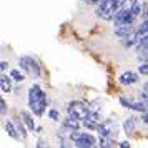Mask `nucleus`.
<instances>
[{"label": "nucleus", "mask_w": 148, "mask_h": 148, "mask_svg": "<svg viewBox=\"0 0 148 148\" xmlns=\"http://www.w3.org/2000/svg\"><path fill=\"white\" fill-rule=\"evenodd\" d=\"M47 95L42 90L40 85H32L28 88V107L35 116H43L45 108H47Z\"/></svg>", "instance_id": "f257e3e1"}, {"label": "nucleus", "mask_w": 148, "mask_h": 148, "mask_svg": "<svg viewBox=\"0 0 148 148\" xmlns=\"http://www.w3.org/2000/svg\"><path fill=\"white\" fill-rule=\"evenodd\" d=\"M121 0H100L98 7H97V15L103 20H113L115 14L120 8Z\"/></svg>", "instance_id": "f03ea898"}, {"label": "nucleus", "mask_w": 148, "mask_h": 148, "mask_svg": "<svg viewBox=\"0 0 148 148\" xmlns=\"http://www.w3.org/2000/svg\"><path fill=\"white\" fill-rule=\"evenodd\" d=\"M67 113L83 121L85 118L90 116L92 110L88 108L87 103H83V101H80V100H73V101H70V103L67 105Z\"/></svg>", "instance_id": "7ed1b4c3"}, {"label": "nucleus", "mask_w": 148, "mask_h": 148, "mask_svg": "<svg viewBox=\"0 0 148 148\" xmlns=\"http://www.w3.org/2000/svg\"><path fill=\"white\" fill-rule=\"evenodd\" d=\"M18 65H20V68L23 70V72H27V73L34 75L35 78H40L42 77V68L40 65H38V62L35 60L34 57H20L18 58Z\"/></svg>", "instance_id": "20e7f679"}, {"label": "nucleus", "mask_w": 148, "mask_h": 148, "mask_svg": "<svg viewBox=\"0 0 148 148\" xmlns=\"http://www.w3.org/2000/svg\"><path fill=\"white\" fill-rule=\"evenodd\" d=\"M136 15L132 12V10H118L113 17V25L115 27H123V25H133L136 22Z\"/></svg>", "instance_id": "39448f33"}, {"label": "nucleus", "mask_w": 148, "mask_h": 148, "mask_svg": "<svg viewBox=\"0 0 148 148\" xmlns=\"http://www.w3.org/2000/svg\"><path fill=\"white\" fill-rule=\"evenodd\" d=\"M75 143V147H78V148H92L97 145V138H95L92 133H87V132H83L80 135H78V138L73 141Z\"/></svg>", "instance_id": "423d86ee"}, {"label": "nucleus", "mask_w": 148, "mask_h": 148, "mask_svg": "<svg viewBox=\"0 0 148 148\" xmlns=\"http://www.w3.org/2000/svg\"><path fill=\"white\" fill-rule=\"evenodd\" d=\"M133 37H135V47H136L141 40H145L148 37V18H145V20L140 23V27L135 30Z\"/></svg>", "instance_id": "0eeeda50"}, {"label": "nucleus", "mask_w": 148, "mask_h": 148, "mask_svg": "<svg viewBox=\"0 0 148 148\" xmlns=\"http://www.w3.org/2000/svg\"><path fill=\"white\" fill-rule=\"evenodd\" d=\"M140 80V77L138 73H135V72H123V73L118 77V82H120V85H132V83H136V82Z\"/></svg>", "instance_id": "6e6552de"}, {"label": "nucleus", "mask_w": 148, "mask_h": 148, "mask_svg": "<svg viewBox=\"0 0 148 148\" xmlns=\"http://www.w3.org/2000/svg\"><path fill=\"white\" fill-rule=\"evenodd\" d=\"M63 130H67V132L80 130V120L75 118V116H72V115H68L67 118L63 120Z\"/></svg>", "instance_id": "1a4fd4ad"}, {"label": "nucleus", "mask_w": 148, "mask_h": 148, "mask_svg": "<svg viewBox=\"0 0 148 148\" xmlns=\"http://www.w3.org/2000/svg\"><path fill=\"white\" fill-rule=\"evenodd\" d=\"M135 30H133V25H123V27H115V35L123 40V38H128L130 35H133Z\"/></svg>", "instance_id": "9d476101"}, {"label": "nucleus", "mask_w": 148, "mask_h": 148, "mask_svg": "<svg viewBox=\"0 0 148 148\" xmlns=\"http://www.w3.org/2000/svg\"><path fill=\"white\" fill-rule=\"evenodd\" d=\"M20 118L23 120V123L27 125V130H30V132H37L35 121H34V118H32V115L28 113L27 110H22L20 112Z\"/></svg>", "instance_id": "9b49d317"}, {"label": "nucleus", "mask_w": 148, "mask_h": 148, "mask_svg": "<svg viewBox=\"0 0 148 148\" xmlns=\"http://www.w3.org/2000/svg\"><path fill=\"white\" fill-rule=\"evenodd\" d=\"M12 77H7L5 72H2L0 75V90L3 92V93H8V92H12V82H10Z\"/></svg>", "instance_id": "f8f14e48"}, {"label": "nucleus", "mask_w": 148, "mask_h": 148, "mask_svg": "<svg viewBox=\"0 0 148 148\" xmlns=\"http://www.w3.org/2000/svg\"><path fill=\"white\" fill-rule=\"evenodd\" d=\"M3 128H5V132H7L14 140H20L22 136L20 133H18V130H17V127H15L14 121H5V125H3Z\"/></svg>", "instance_id": "ddd939ff"}, {"label": "nucleus", "mask_w": 148, "mask_h": 148, "mask_svg": "<svg viewBox=\"0 0 148 148\" xmlns=\"http://www.w3.org/2000/svg\"><path fill=\"white\" fill-rule=\"evenodd\" d=\"M135 123H136V118L135 116H130L127 120L123 121V130H125V133L130 136V135H133L135 132Z\"/></svg>", "instance_id": "4468645a"}, {"label": "nucleus", "mask_w": 148, "mask_h": 148, "mask_svg": "<svg viewBox=\"0 0 148 148\" xmlns=\"http://www.w3.org/2000/svg\"><path fill=\"white\" fill-rule=\"evenodd\" d=\"M130 110H133V112H138V113H145L148 110V103L143 100H138V101H132V108Z\"/></svg>", "instance_id": "2eb2a0df"}, {"label": "nucleus", "mask_w": 148, "mask_h": 148, "mask_svg": "<svg viewBox=\"0 0 148 148\" xmlns=\"http://www.w3.org/2000/svg\"><path fill=\"white\" fill-rule=\"evenodd\" d=\"M14 123H15V127H17V130H18V133H20L22 140H25V138H27V130H25V127H27V125L23 123V120H22V118H15Z\"/></svg>", "instance_id": "dca6fc26"}, {"label": "nucleus", "mask_w": 148, "mask_h": 148, "mask_svg": "<svg viewBox=\"0 0 148 148\" xmlns=\"http://www.w3.org/2000/svg\"><path fill=\"white\" fill-rule=\"evenodd\" d=\"M135 48H136V52H138L140 55H148V37L145 38V40H141Z\"/></svg>", "instance_id": "f3484780"}, {"label": "nucleus", "mask_w": 148, "mask_h": 148, "mask_svg": "<svg viewBox=\"0 0 148 148\" xmlns=\"http://www.w3.org/2000/svg\"><path fill=\"white\" fill-rule=\"evenodd\" d=\"M98 121L97 120H92V118H85L83 120V127L85 128H88V130H98Z\"/></svg>", "instance_id": "a211bd4d"}, {"label": "nucleus", "mask_w": 148, "mask_h": 148, "mask_svg": "<svg viewBox=\"0 0 148 148\" xmlns=\"http://www.w3.org/2000/svg\"><path fill=\"white\" fill-rule=\"evenodd\" d=\"M136 2H138V0H121L120 8H121V10H132ZM120 8H118V10H120Z\"/></svg>", "instance_id": "6ab92c4d"}, {"label": "nucleus", "mask_w": 148, "mask_h": 148, "mask_svg": "<svg viewBox=\"0 0 148 148\" xmlns=\"http://www.w3.org/2000/svg\"><path fill=\"white\" fill-rule=\"evenodd\" d=\"M10 77H12V80H15V82H22L23 78H25V75L22 73L20 70H17V68L10 72Z\"/></svg>", "instance_id": "aec40b11"}, {"label": "nucleus", "mask_w": 148, "mask_h": 148, "mask_svg": "<svg viewBox=\"0 0 148 148\" xmlns=\"http://www.w3.org/2000/svg\"><path fill=\"white\" fill-rule=\"evenodd\" d=\"M138 73L140 75H148V62H141L138 67Z\"/></svg>", "instance_id": "412c9836"}, {"label": "nucleus", "mask_w": 148, "mask_h": 148, "mask_svg": "<svg viewBox=\"0 0 148 148\" xmlns=\"http://www.w3.org/2000/svg\"><path fill=\"white\" fill-rule=\"evenodd\" d=\"M118 101H120V105L123 108H132V100H128V98H125V97H120Z\"/></svg>", "instance_id": "4be33fe9"}, {"label": "nucleus", "mask_w": 148, "mask_h": 148, "mask_svg": "<svg viewBox=\"0 0 148 148\" xmlns=\"http://www.w3.org/2000/svg\"><path fill=\"white\" fill-rule=\"evenodd\" d=\"M7 101L3 100V98H0V113H2V116H5L7 115Z\"/></svg>", "instance_id": "5701e85b"}, {"label": "nucleus", "mask_w": 148, "mask_h": 148, "mask_svg": "<svg viewBox=\"0 0 148 148\" xmlns=\"http://www.w3.org/2000/svg\"><path fill=\"white\" fill-rule=\"evenodd\" d=\"M48 116H50L52 120H55V121L60 120V113H58L57 110H50V112H48Z\"/></svg>", "instance_id": "b1692460"}, {"label": "nucleus", "mask_w": 148, "mask_h": 148, "mask_svg": "<svg viewBox=\"0 0 148 148\" xmlns=\"http://www.w3.org/2000/svg\"><path fill=\"white\" fill-rule=\"evenodd\" d=\"M138 98L148 103V90H143V92H140V93H138Z\"/></svg>", "instance_id": "393cba45"}, {"label": "nucleus", "mask_w": 148, "mask_h": 148, "mask_svg": "<svg viewBox=\"0 0 148 148\" xmlns=\"http://www.w3.org/2000/svg\"><path fill=\"white\" fill-rule=\"evenodd\" d=\"M141 18L145 20V18H148V2H145L143 3V12H141Z\"/></svg>", "instance_id": "a878e982"}, {"label": "nucleus", "mask_w": 148, "mask_h": 148, "mask_svg": "<svg viewBox=\"0 0 148 148\" xmlns=\"http://www.w3.org/2000/svg\"><path fill=\"white\" fill-rule=\"evenodd\" d=\"M7 68H8V63L5 60H2V62H0V70H2V72H5Z\"/></svg>", "instance_id": "bb28decb"}, {"label": "nucleus", "mask_w": 148, "mask_h": 148, "mask_svg": "<svg viewBox=\"0 0 148 148\" xmlns=\"http://www.w3.org/2000/svg\"><path fill=\"white\" fill-rule=\"evenodd\" d=\"M141 121H143L145 125H148V110L145 112V113H141Z\"/></svg>", "instance_id": "cd10ccee"}, {"label": "nucleus", "mask_w": 148, "mask_h": 148, "mask_svg": "<svg viewBox=\"0 0 148 148\" xmlns=\"http://www.w3.org/2000/svg\"><path fill=\"white\" fill-rule=\"evenodd\" d=\"M118 147H121V148H128V147H130V143H128V140H123V141H120V143H118Z\"/></svg>", "instance_id": "c85d7f7f"}, {"label": "nucleus", "mask_w": 148, "mask_h": 148, "mask_svg": "<svg viewBox=\"0 0 148 148\" xmlns=\"http://www.w3.org/2000/svg\"><path fill=\"white\" fill-rule=\"evenodd\" d=\"M85 3H88V5H97V3H100V0H83Z\"/></svg>", "instance_id": "c756f323"}, {"label": "nucleus", "mask_w": 148, "mask_h": 148, "mask_svg": "<svg viewBox=\"0 0 148 148\" xmlns=\"http://www.w3.org/2000/svg\"><path fill=\"white\" fill-rule=\"evenodd\" d=\"M143 90H148V82L145 83V85H143Z\"/></svg>", "instance_id": "7c9ffc66"}]
</instances>
